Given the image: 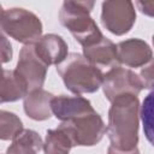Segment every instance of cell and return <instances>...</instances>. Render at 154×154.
<instances>
[{
	"mask_svg": "<svg viewBox=\"0 0 154 154\" xmlns=\"http://www.w3.org/2000/svg\"><path fill=\"white\" fill-rule=\"evenodd\" d=\"M111 103L107 124L111 146L122 150H131L138 143L140 100L135 95H124Z\"/></svg>",
	"mask_w": 154,
	"mask_h": 154,
	"instance_id": "6da1fadb",
	"label": "cell"
},
{
	"mask_svg": "<svg viewBox=\"0 0 154 154\" xmlns=\"http://www.w3.org/2000/svg\"><path fill=\"white\" fill-rule=\"evenodd\" d=\"M65 87L73 94L95 93L102 87L103 73L100 67L91 64L83 54L70 53L57 66Z\"/></svg>",
	"mask_w": 154,
	"mask_h": 154,
	"instance_id": "7a4b0ae2",
	"label": "cell"
},
{
	"mask_svg": "<svg viewBox=\"0 0 154 154\" xmlns=\"http://www.w3.org/2000/svg\"><path fill=\"white\" fill-rule=\"evenodd\" d=\"M94 1H64L59 11V20L75 37V40L88 47L100 41L103 35L90 17Z\"/></svg>",
	"mask_w": 154,
	"mask_h": 154,
	"instance_id": "3957f363",
	"label": "cell"
},
{
	"mask_svg": "<svg viewBox=\"0 0 154 154\" xmlns=\"http://www.w3.org/2000/svg\"><path fill=\"white\" fill-rule=\"evenodd\" d=\"M0 26L4 35L26 45H34L42 37V23L31 11L22 7L2 8Z\"/></svg>",
	"mask_w": 154,
	"mask_h": 154,
	"instance_id": "277c9868",
	"label": "cell"
},
{
	"mask_svg": "<svg viewBox=\"0 0 154 154\" xmlns=\"http://www.w3.org/2000/svg\"><path fill=\"white\" fill-rule=\"evenodd\" d=\"M58 128L69 135L73 147H93L97 144L107 132V128L96 111L71 120L61 122Z\"/></svg>",
	"mask_w": 154,
	"mask_h": 154,
	"instance_id": "5b68a950",
	"label": "cell"
},
{
	"mask_svg": "<svg viewBox=\"0 0 154 154\" xmlns=\"http://www.w3.org/2000/svg\"><path fill=\"white\" fill-rule=\"evenodd\" d=\"M101 10V23L103 28L117 36L128 34L136 22V10L131 1H103Z\"/></svg>",
	"mask_w": 154,
	"mask_h": 154,
	"instance_id": "8992f818",
	"label": "cell"
},
{
	"mask_svg": "<svg viewBox=\"0 0 154 154\" xmlns=\"http://www.w3.org/2000/svg\"><path fill=\"white\" fill-rule=\"evenodd\" d=\"M102 89L106 99L109 102H113L116 99L124 95L137 96L143 89V85L138 75L134 71L116 66L103 75Z\"/></svg>",
	"mask_w": 154,
	"mask_h": 154,
	"instance_id": "52a82bcc",
	"label": "cell"
},
{
	"mask_svg": "<svg viewBox=\"0 0 154 154\" xmlns=\"http://www.w3.org/2000/svg\"><path fill=\"white\" fill-rule=\"evenodd\" d=\"M47 70L48 66L36 54L35 43L26 45L20 49L14 71L26 83L29 93L37 89H42V85L46 81Z\"/></svg>",
	"mask_w": 154,
	"mask_h": 154,
	"instance_id": "ba28073f",
	"label": "cell"
},
{
	"mask_svg": "<svg viewBox=\"0 0 154 154\" xmlns=\"http://www.w3.org/2000/svg\"><path fill=\"white\" fill-rule=\"evenodd\" d=\"M119 64L130 67L144 66L153 59V51L149 45L141 38H129L117 45Z\"/></svg>",
	"mask_w": 154,
	"mask_h": 154,
	"instance_id": "9c48e42d",
	"label": "cell"
},
{
	"mask_svg": "<svg viewBox=\"0 0 154 154\" xmlns=\"http://www.w3.org/2000/svg\"><path fill=\"white\" fill-rule=\"evenodd\" d=\"M91 103L83 96L59 95L52 100V112L54 117L61 122L71 120L81 116L94 112Z\"/></svg>",
	"mask_w": 154,
	"mask_h": 154,
	"instance_id": "30bf717a",
	"label": "cell"
},
{
	"mask_svg": "<svg viewBox=\"0 0 154 154\" xmlns=\"http://www.w3.org/2000/svg\"><path fill=\"white\" fill-rule=\"evenodd\" d=\"M67 43L65 40L55 34L43 35L36 43L35 51L38 58L47 65H60L67 58Z\"/></svg>",
	"mask_w": 154,
	"mask_h": 154,
	"instance_id": "8fae6325",
	"label": "cell"
},
{
	"mask_svg": "<svg viewBox=\"0 0 154 154\" xmlns=\"http://www.w3.org/2000/svg\"><path fill=\"white\" fill-rule=\"evenodd\" d=\"M83 55L97 67L119 66L117 45H114L109 38L105 36L96 43L83 47Z\"/></svg>",
	"mask_w": 154,
	"mask_h": 154,
	"instance_id": "7c38bea8",
	"label": "cell"
},
{
	"mask_svg": "<svg viewBox=\"0 0 154 154\" xmlns=\"http://www.w3.org/2000/svg\"><path fill=\"white\" fill-rule=\"evenodd\" d=\"M54 95L45 89L30 91L23 101L25 114L36 122L47 120L52 117V100Z\"/></svg>",
	"mask_w": 154,
	"mask_h": 154,
	"instance_id": "4fadbf2b",
	"label": "cell"
},
{
	"mask_svg": "<svg viewBox=\"0 0 154 154\" xmlns=\"http://www.w3.org/2000/svg\"><path fill=\"white\" fill-rule=\"evenodd\" d=\"M29 94L26 83L23 78L11 70H2L1 85H0V102H13L24 99Z\"/></svg>",
	"mask_w": 154,
	"mask_h": 154,
	"instance_id": "5bb4252c",
	"label": "cell"
},
{
	"mask_svg": "<svg viewBox=\"0 0 154 154\" xmlns=\"http://www.w3.org/2000/svg\"><path fill=\"white\" fill-rule=\"evenodd\" d=\"M43 148L41 136L30 129H24L16 138L12 140V144L7 148L6 154H37Z\"/></svg>",
	"mask_w": 154,
	"mask_h": 154,
	"instance_id": "9a60e30c",
	"label": "cell"
},
{
	"mask_svg": "<svg viewBox=\"0 0 154 154\" xmlns=\"http://www.w3.org/2000/svg\"><path fill=\"white\" fill-rule=\"evenodd\" d=\"M73 143L69 135L60 128L47 130L43 142L45 154H69Z\"/></svg>",
	"mask_w": 154,
	"mask_h": 154,
	"instance_id": "2e32d148",
	"label": "cell"
},
{
	"mask_svg": "<svg viewBox=\"0 0 154 154\" xmlns=\"http://www.w3.org/2000/svg\"><path fill=\"white\" fill-rule=\"evenodd\" d=\"M140 117L143 124L144 136L148 142L154 147V88L144 97L141 106Z\"/></svg>",
	"mask_w": 154,
	"mask_h": 154,
	"instance_id": "e0dca14e",
	"label": "cell"
},
{
	"mask_svg": "<svg viewBox=\"0 0 154 154\" xmlns=\"http://www.w3.org/2000/svg\"><path fill=\"white\" fill-rule=\"evenodd\" d=\"M23 130V123L17 114L5 109L0 111V138L2 141L16 138Z\"/></svg>",
	"mask_w": 154,
	"mask_h": 154,
	"instance_id": "ac0fdd59",
	"label": "cell"
},
{
	"mask_svg": "<svg viewBox=\"0 0 154 154\" xmlns=\"http://www.w3.org/2000/svg\"><path fill=\"white\" fill-rule=\"evenodd\" d=\"M138 77H140L144 89L154 88V58L149 63H147L144 66L141 67Z\"/></svg>",
	"mask_w": 154,
	"mask_h": 154,
	"instance_id": "d6986e66",
	"label": "cell"
},
{
	"mask_svg": "<svg viewBox=\"0 0 154 154\" xmlns=\"http://www.w3.org/2000/svg\"><path fill=\"white\" fill-rule=\"evenodd\" d=\"M1 60H2V63L5 64V63H7V61H10L11 59H12V47H11V43L7 41V38H6V36L2 34L1 35Z\"/></svg>",
	"mask_w": 154,
	"mask_h": 154,
	"instance_id": "ffe728a7",
	"label": "cell"
},
{
	"mask_svg": "<svg viewBox=\"0 0 154 154\" xmlns=\"http://www.w3.org/2000/svg\"><path fill=\"white\" fill-rule=\"evenodd\" d=\"M137 8L148 17H154V1H136Z\"/></svg>",
	"mask_w": 154,
	"mask_h": 154,
	"instance_id": "44dd1931",
	"label": "cell"
},
{
	"mask_svg": "<svg viewBox=\"0 0 154 154\" xmlns=\"http://www.w3.org/2000/svg\"><path fill=\"white\" fill-rule=\"evenodd\" d=\"M107 154H140V150L137 149V147L131 149V150H122V149H118L113 146H109L107 149Z\"/></svg>",
	"mask_w": 154,
	"mask_h": 154,
	"instance_id": "7402d4cb",
	"label": "cell"
},
{
	"mask_svg": "<svg viewBox=\"0 0 154 154\" xmlns=\"http://www.w3.org/2000/svg\"><path fill=\"white\" fill-rule=\"evenodd\" d=\"M152 40H153V45H154V35H153V37H152Z\"/></svg>",
	"mask_w": 154,
	"mask_h": 154,
	"instance_id": "603a6c76",
	"label": "cell"
}]
</instances>
